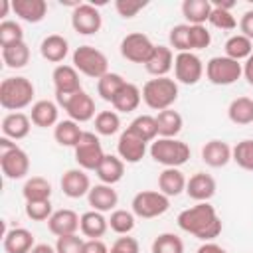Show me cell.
Returning a JSON list of instances; mask_svg holds the SVG:
<instances>
[{
    "mask_svg": "<svg viewBox=\"0 0 253 253\" xmlns=\"http://www.w3.org/2000/svg\"><path fill=\"white\" fill-rule=\"evenodd\" d=\"M26 215L32 221H45L51 217L53 210H51V202L49 200H38V202H26L24 206Z\"/></svg>",
    "mask_w": 253,
    "mask_h": 253,
    "instance_id": "obj_46",
    "label": "cell"
},
{
    "mask_svg": "<svg viewBox=\"0 0 253 253\" xmlns=\"http://www.w3.org/2000/svg\"><path fill=\"white\" fill-rule=\"evenodd\" d=\"M204 75V63L194 51H182L174 57V77L176 83L196 85Z\"/></svg>",
    "mask_w": 253,
    "mask_h": 253,
    "instance_id": "obj_12",
    "label": "cell"
},
{
    "mask_svg": "<svg viewBox=\"0 0 253 253\" xmlns=\"http://www.w3.org/2000/svg\"><path fill=\"white\" fill-rule=\"evenodd\" d=\"M126 128H130L136 136H140L144 142H152L158 136V126H156V117L150 115H138Z\"/></svg>",
    "mask_w": 253,
    "mask_h": 253,
    "instance_id": "obj_38",
    "label": "cell"
},
{
    "mask_svg": "<svg viewBox=\"0 0 253 253\" xmlns=\"http://www.w3.org/2000/svg\"><path fill=\"white\" fill-rule=\"evenodd\" d=\"M73 67L79 73L93 77V79H101L103 75L109 73L107 55L93 45H79L73 51Z\"/></svg>",
    "mask_w": 253,
    "mask_h": 253,
    "instance_id": "obj_6",
    "label": "cell"
},
{
    "mask_svg": "<svg viewBox=\"0 0 253 253\" xmlns=\"http://www.w3.org/2000/svg\"><path fill=\"white\" fill-rule=\"evenodd\" d=\"M126 81L123 79V75H119V73H113V71H109L107 75H103L101 79H97V93H99V97L103 99V101H113L115 99V95L119 93V89L125 85Z\"/></svg>",
    "mask_w": 253,
    "mask_h": 253,
    "instance_id": "obj_39",
    "label": "cell"
},
{
    "mask_svg": "<svg viewBox=\"0 0 253 253\" xmlns=\"http://www.w3.org/2000/svg\"><path fill=\"white\" fill-rule=\"evenodd\" d=\"M0 168L2 174L10 180L26 178L30 172V156L16 144L12 138H0Z\"/></svg>",
    "mask_w": 253,
    "mask_h": 253,
    "instance_id": "obj_5",
    "label": "cell"
},
{
    "mask_svg": "<svg viewBox=\"0 0 253 253\" xmlns=\"http://www.w3.org/2000/svg\"><path fill=\"white\" fill-rule=\"evenodd\" d=\"M40 53L51 63H61L69 53V42L59 34H49L40 43Z\"/></svg>",
    "mask_w": 253,
    "mask_h": 253,
    "instance_id": "obj_24",
    "label": "cell"
},
{
    "mask_svg": "<svg viewBox=\"0 0 253 253\" xmlns=\"http://www.w3.org/2000/svg\"><path fill=\"white\" fill-rule=\"evenodd\" d=\"M109 229V219L101 213V211H95V210H89L85 213H81V219H79V231L89 237V239H101Z\"/></svg>",
    "mask_w": 253,
    "mask_h": 253,
    "instance_id": "obj_26",
    "label": "cell"
},
{
    "mask_svg": "<svg viewBox=\"0 0 253 253\" xmlns=\"http://www.w3.org/2000/svg\"><path fill=\"white\" fill-rule=\"evenodd\" d=\"M57 105L63 107V111L69 115L71 121L75 123H87L95 115V101L87 91H77L73 95H55Z\"/></svg>",
    "mask_w": 253,
    "mask_h": 253,
    "instance_id": "obj_8",
    "label": "cell"
},
{
    "mask_svg": "<svg viewBox=\"0 0 253 253\" xmlns=\"http://www.w3.org/2000/svg\"><path fill=\"white\" fill-rule=\"evenodd\" d=\"M134 213L128 210H113L109 217V227L119 235H128L134 229Z\"/></svg>",
    "mask_w": 253,
    "mask_h": 253,
    "instance_id": "obj_40",
    "label": "cell"
},
{
    "mask_svg": "<svg viewBox=\"0 0 253 253\" xmlns=\"http://www.w3.org/2000/svg\"><path fill=\"white\" fill-rule=\"evenodd\" d=\"M30 253H57V251H55V247H51L47 243H38V245H34V249Z\"/></svg>",
    "mask_w": 253,
    "mask_h": 253,
    "instance_id": "obj_56",
    "label": "cell"
},
{
    "mask_svg": "<svg viewBox=\"0 0 253 253\" xmlns=\"http://www.w3.org/2000/svg\"><path fill=\"white\" fill-rule=\"evenodd\" d=\"M73 152H75V162L83 170H97L101 160L105 158L99 136L95 132H89V130H83V134H81L79 142L75 144Z\"/></svg>",
    "mask_w": 253,
    "mask_h": 253,
    "instance_id": "obj_10",
    "label": "cell"
},
{
    "mask_svg": "<svg viewBox=\"0 0 253 253\" xmlns=\"http://www.w3.org/2000/svg\"><path fill=\"white\" fill-rule=\"evenodd\" d=\"M231 160H233L239 168L253 172V138H245V140L237 142V144L233 146Z\"/></svg>",
    "mask_w": 253,
    "mask_h": 253,
    "instance_id": "obj_42",
    "label": "cell"
},
{
    "mask_svg": "<svg viewBox=\"0 0 253 253\" xmlns=\"http://www.w3.org/2000/svg\"><path fill=\"white\" fill-rule=\"evenodd\" d=\"M227 117L233 125H251L253 123V99L237 97L229 103Z\"/></svg>",
    "mask_w": 253,
    "mask_h": 253,
    "instance_id": "obj_34",
    "label": "cell"
},
{
    "mask_svg": "<svg viewBox=\"0 0 253 253\" xmlns=\"http://www.w3.org/2000/svg\"><path fill=\"white\" fill-rule=\"evenodd\" d=\"M154 43L150 42V38L142 32H132V34H126L121 42V55L132 63H146L148 57L152 55L154 51Z\"/></svg>",
    "mask_w": 253,
    "mask_h": 253,
    "instance_id": "obj_11",
    "label": "cell"
},
{
    "mask_svg": "<svg viewBox=\"0 0 253 253\" xmlns=\"http://www.w3.org/2000/svg\"><path fill=\"white\" fill-rule=\"evenodd\" d=\"M178 227L202 241H211L221 233V219L215 208L208 202H196V206L186 208L178 213Z\"/></svg>",
    "mask_w": 253,
    "mask_h": 253,
    "instance_id": "obj_1",
    "label": "cell"
},
{
    "mask_svg": "<svg viewBox=\"0 0 253 253\" xmlns=\"http://www.w3.org/2000/svg\"><path fill=\"white\" fill-rule=\"evenodd\" d=\"M57 115H59L57 105H55L53 101H49V99H40V101H36V103L32 105V111H30L32 123H34L36 126H40V128H47V126L57 125V123H59V121H57Z\"/></svg>",
    "mask_w": 253,
    "mask_h": 253,
    "instance_id": "obj_28",
    "label": "cell"
},
{
    "mask_svg": "<svg viewBox=\"0 0 253 253\" xmlns=\"http://www.w3.org/2000/svg\"><path fill=\"white\" fill-rule=\"evenodd\" d=\"M119 128H121V119H119L117 111H101V113H97V117H95L97 134L111 136V134L119 132Z\"/></svg>",
    "mask_w": 253,
    "mask_h": 253,
    "instance_id": "obj_41",
    "label": "cell"
},
{
    "mask_svg": "<svg viewBox=\"0 0 253 253\" xmlns=\"http://www.w3.org/2000/svg\"><path fill=\"white\" fill-rule=\"evenodd\" d=\"M196 253H227V251H225L221 245L213 243V241H204V243L198 247Z\"/></svg>",
    "mask_w": 253,
    "mask_h": 253,
    "instance_id": "obj_54",
    "label": "cell"
},
{
    "mask_svg": "<svg viewBox=\"0 0 253 253\" xmlns=\"http://www.w3.org/2000/svg\"><path fill=\"white\" fill-rule=\"evenodd\" d=\"M2 245L6 253H30L36 243H34L32 231H28L26 227H14L6 231Z\"/></svg>",
    "mask_w": 253,
    "mask_h": 253,
    "instance_id": "obj_27",
    "label": "cell"
},
{
    "mask_svg": "<svg viewBox=\"0 0 253 253\" xmlns=\"http://www.w3.org/2000/svg\"><path fill=\"white\" fill-rule=\"evenodd\" d=\"M176 99H178V83H176V79L154 77V79H148L144 83V87H142V101L154 111L172 109Z\"/></svg>",
    "mask_w": 253,
    "mask_h": 253,
    "instance_id": "obj_3",
    "label": "cell"
},
{
    "mask_svg": "<svg viewBox=\"0 0 253 253\" xmlns=\"http://www.w3.org/2000/svg\"><path fill=\"white\" fill-rule=\"evenodd\" d=\"M2 61L6 63V67L10 69H22L28 65L30 61V47L26 42L20 43H12L2 47Z\"/></svg>",
    "mask_w": 253,
    "mask_h": 253,
    "instance_id": "obj_35",
    "label": "cell"
},
{
    "mask_svg": "<svg viewBox=\"0 0 253 253\" xmlns=\"http://www.w3.org/2000/svg\"><path fill=\"white\" fill-rule=\"evenodd\" d=\"M144 6H146V2H136V0H117L115 2V8H117L119 16H123V18H134Z\"/></svg>",
    "mask_w": 253,
    "mask_h": 253,
    "instance_id": "obj_50",
    "label": "cell"
},
{
    "mask_svg": "<svg viewBox=\"0 0 253 253\" xmlns=\"http://www.w3.org/2000/svg\"><path fill=\"white\" fill-rule=\"evenodd\" d=\"M211 8L213 6L210 0H184L182 2V14L192 26H204L210 20Z\"/></svg>",
    "mask_w": 253,
    "mask_h": 253,
    "instance_id": "obj_32",
    "label": "cell"
},
{
    "mask_svg": "<svg viewBox=\"0 0 253 253\" xmlns=\"http://www.w3.org/2000/svg\"><path fill=\"white\" fill-rule=\"evenodd\" d=\"M83 253H109V247L103 239H85Z\"/></svg>",
    "mask_w": 253,
    "mask_h": 253,
    "instance_id": "obj_53",
    "label": "cell"
},
{
    "mask_svg": "<svg viewBox=\"0 0 253 253\" xmlns=\"http://www.w3.org/2000/svg\"><path fill=\"white\" fill-rule=\"evenodd\" d=\"M71 26L81 36H93L101 30L103 18L93 4H79L71 12Z\"/></svg>",
    "mask_w": 253,
    "mask_h": 253,
    "instance_id": "obj_13",
    "label": "cell"
},
{
    "mask_svg": "<svg viewBox=\"0 0 253 253\" xmlns=\"http://www.w3.org/2000/svg\"><path fill=\"white\" fill-rule=\"evenodd\" d=\"M132 213L142 219H152L168 211L170 208V198L164 196L162 192L154 190H142L132 198Z\"/></svg>",
    "mask_w": 253,
    "mask_h": 253,
    "instance_id": "obj_9",
    "label": "cell"
},
{
    "mask_svg": "<svg viewBox=\"0 0 253 253\" xmlns=\"http://www.w3.org/2000/svg\"><path fill=\"white\" fill-rule=\"evenodd\" d=\"M22 196L26 202L49 200L51 198V184L43 176H32L26 180V184L22 188Z\"/></svg>",
    "mask_w": 253,
    "mask_h": 253,
    "instance_id": "obj_36",
    "label": "cell"
},
{
    "mask_svg": "<svg viewBox=\"0 0 253 253\" xmlns=\"http://www.w3.org/2000/svg\"><path fill=\"white\" fill-rule=\"evenodd\" d=\"M83 245H85V239L79 237L77 233L63 235V237H57L55 251L57 253H83Z\"/></svg>",
    "mask_w": 253,
    "mask_h": 253,
    "instance_id": "obj_48",
    "label": "cell"
},
{
    "mask_svg": "<svg viewBox=\"0 0 253 253\" xmlns=\"http://www.w3.org/2000/svg\"><path fill=\"white\" fill-rule=\"evenodd\" d=\"M174 67V53L168 45H156L148 61L144 63V69L154 77H168V71Z\"/></svg>",
    "mask_w": 253,
    "mask_h": 253,
    "instance_id": "obj_20",
    "label": "cell"
},
{
    "mask_svg": "<svg viewBox=\"0 0 253 253\" xmlns=\"http://www.w3.org/2000/svg\"><path fill=\"white\" fill-rule=\"evenodd\" d=\"M225 55L235 59V61H241V59H247L251 53H253V42L249 38H245L243 34H235L231 36L227 42H225Z\"/></svg>",
    "mask_w": 253,
    "mask_h": 253,
    "instance_id": "obj_37",
    "label": "cell"
},
{
    "mask_svg": "<svg viewBox=\"0 0 253 253\" xmlns=\"http://www.w3.org/2000/svg\"><path fill=\"white\" fill-rule=\"evenodd\" d=\"M182 115L174 109H164L158 111L156 115V126H158V136L162 138H176L178 132L182 130Z\"/></svg>",
    "mask_w": 253,
    "mask_h": 253,
    "instance_id": "obj_31",
    "label": "cell"
},
{
    "mask_svg": "<svg viewBox=\"0 0 253 253\" xmlns=\"http://www.w3.org/2000/svg\"><path fill=\"white\" fill-rule=\"evenodd\" d=\"M59 184H61V192L67 198H71V200L83 198L91 190V180H89V176L85 174L83 168H71V170H67L61 176V182Z\"/></svg>",
    "mask_w": 253,
    "mask_h": 253,
    "instance_id": "obj_16",
    "label": "cell"
},
{
    "mask_svg": "<svg viewBox=\"0 0 253 253\" xmlns=\"http://www.w3.org/2000/svg\"><path fill=\"white\" fill-rule=\"evenodd\" d=\"M146 144L140 136H136L130 128H125L119 136V142H117V152L121 156L123 162H128V164H136L144 158L146 154Z\"/></svg>",
    "mask_w": 253,
    "mask_h": 253,
    "instance_id": "obj_14",
    "label": "cell"
},
{
    "mask_svg": "<svg viewBox=\"0 0 253 253\" xmlns=\"http://www.w3.org/2000/svg\"><path fill=\"white\" fill-rule=\"evenodd\" d=\"M24 42V30L18 22L14 20H4L0 22V45H12V43H20Z\"/></svg>",
    "mask_w": 253,
    "mask_h": 253,
    "instance_id": "obj_44",
    "label": "cell"
},
{
    "mask_svg": "<svg viewBox=\"0 0 253 253\" xmlns=\"http://www.w3.org/2000/svg\"><path fill=\"white\" fill-rule=\"evenodd\" d=\"M36 95L34 83L28 77H6L0 83V105L6 111L18 113L22 109H26L28 105H32Z\"/></svg>",
    "mask_w": 253,
    "mask_h": 253,
    "instance_id": "obj_2",
    "label": "cell"
},
{
    "mask_svg": "<svg viewBox=\"0 0 253 253\" xmlns=\"http://www.w3.org/2000/svg\"><path fill=\"white\" fill-rule=\"evenodd\" d=\"M140 101H142V91L134 83H128L126 81L119 89V93L115 95V99L111 101V105L119 113H130V111H136V107L140 105Z\"/></svg>",
    "mask_w": 253,
    "mask_h": 253,
    "instance_id": "obj_30",
    "label": "cell"
},
{
    "mask_svg": "<svg viewBox=\"0 0 253 253\" xmlns=\"http://www.w3.org/2000/svg\"><path fill=\"white\" fill-rule=\"evenodd\" d=\"M211 43V34L206 26H192L190 24V49H206Z\"/></svg>",
    "mask_w": 253,
    "mask_h": 253,
    "instance_id": "obj_49",
    "label": "cell"
},
{
    "mask_svg": "<svg viewBox=\"0 0 253 253\" xmlns=\"http://www.w3.org/2000/svg\"><path fill=\"white\" fill-rule=\"evenodd\" d=\"M97 172V178L101 180V184H117L123 180L125 176V162L121 160V156H115V154H105V158L101 160L99 168L95 170Z\"/></svg>",
    "mask_w": 253,
    "mask_h": 253,
    "instance_id": "obj_29",
    "label": "cell"
},
{
    "mask_svg": "<svg viewBox=\"0 0 253 253\" xmlns=\"http://www.w3.org/2000/svg\"><path fill=\"white\" fill-rule=\"evenodd\" d=\"M81 134H83V130H81L79 123H75V121H71V119L59 121V123L55 125V128H53V138H55V142L61 144V146H71V148H75V144L79 142Z\"/></svg>",
    "mask_w": 253,
    "mask_h": 253,
    "instance_id": "obj_33",
    "label": "cell"
},
{
    "mask_svg": "<svg viewBox=\"0 0 253 253\" xmlns=\"http://www.w3.org/2000/svg\"><path fill=\"white\" fill-rule=\"evenodd\" d=\"M186 184L188 180L180 168H164L158 174V192H162L168 198L180 196L182 192H186Z\"/></svg>",
    "mask_w": 253,
    "mask_h": 253,
    "instance_id": "obj_25",
    "label": "cell"
},
{
    "mask_svg": "<svg viewBox=\"0 0 253 253\" xmlns=\"http://www.w3.org/2000/svg\"><path fill=\"white\" fill-rule=\"evenodd\" d=\"M79 219L81 215H77L73 210H57L51 213V217L47 219V229L55 235V237H63V235H73L79 229Z\"/></svg>",
    "mask_w": 253,
    "mask_h": 253,
    "instance_id": "obj_17",
    "label": "cell"
},
{
    "mask_svg": "<svg viewBox=\"0 0 253 253\" xmlns=\"http://www.w3.org/2000/svg\"><path fill=\"white\" fill-rule=\"evenodd\" d=\"M231 154H233V148L227 142L217 138L206 142L202 148V160L211 168H223L231 160Z\"/></svg>",
    "mask_w": 253,
    "mask_h": 253,
    "instance_id": "obj_22",
    "label": "cell"
},
{
    "mask_svg": "<svg viewBox=\"0 0 253 253\" xmlns=\"http://www.w3.org/2000/svg\"><path fill=\"white\" fill-rule=\"evenodd\" d=\"M208 22L213 28H219V30H233L237 26V20L231 14V10H225V8H219V6H213L211 8V14H210V20Z\"/></svg>",
    "mask_w": 253,
    "mask_h": 253,
    "instance_id": "obj_47",
    "label": "cell"
},
{
    "mask_svg": "<svg viewBox=\"0 0 253 253\" xmlns=\"http://www.w3.org/2000/svg\"><path fill=\"white\" fill-rule=\"evenodd\" d=\"M152 253H184V241L176 233H160L152 241Z\"/></svg>",
    "mask_w": 253,
    "mask_h": 253,
    "instance_id": "obj_43",
    "label": "cell"
},
{
    "mask_svg": "<svg viewBox=\"0 0 253 253\" xmlns=\"http://www.w3.org/2000/svg\"><path fill=\"white\" fill-rule=\"evenodd\" d=\"M243 77L247 79V83L249 85H253V53L245 59V63H243Z\"/></svg>",
    "mask_w": 253,
    "mask_h": 253,
    "instance_id": "obj_55",
    "label": "cell"
},
{
    "mask_svg": "<svg viewBox=\"0 0 253 253\" xmlns=\"http://www.w3.org/2000/svg\"><path fill=\"white\" fill-rule=\"evenodd\" d=\"M243 75L241 61H235L227 55H215L206 63V77L213 85H231Z\"/></svg>",
    "mask_w": 253,
    "mask_h": 253,
    "instance_id": "obj_7",
    "label": "cell"
},
{
    "mask_svg": "<svg viewBox=\"0 0 253 253\" xmlns=\"http://www.w3.org/2000/svg\"><path fill=\"white\" fill-rule=\"evenodd\" d=\"M87 202L95 211L105 213V211L115 210V206L119 204V194L109 184H95V186H91V190L87 194Z\"/></svg>",
    "mask_w": 253,
    "mask_h": 253,
    "instance_id": "obj_19",
    "label": "cell"
},
{
    "mask_svg": "<svg viewBox=\"0 0 253 253\" xmlns=\"http://www.w3.org/2000/svg\"><path fill=\"white\" fill-rule=\"evenodd\" d=\"M138 251H140L138 241H136L134 237H130V235L119 237V239L111 245V249H109V253H138Z\"/></svg>",
    "mask_w": 253,
    "mask_h": 253,
    "instance_id": "obj_51",
    "label": "cell"
},
{
    "mask_svg": "<svg viewBox=\"0 0 253 253\" xmlns=\"http://www.w3.org/2000/svg\"><path fill=\"white\" fill-rule=\"evenodd\" d=\"M51 79H53L55 95H73V93L81 91L79 71L73 65H67V63L55 65V69L51 73Z\"/></svg>",
    "mask_w": 253,
    "mask_h": 253,
    "instance_id": "obj_15",
    "label": "cell"
},
{
    "mask_svg": "<svg viewBox=\"0 0 253 253\" xmlns=\"http://www.w3.org/2000/svg\"><path fill=\"white\" fill-rule=\"evenodd\" d=\"M32 128V119L26 113H8L2 119V136L12 138V140H22L30 134Z\"/></svg>",
    "mask_w": 253,
    "mask_h": 253,
    "instance_id": "obj_21",
    "label": "cell"
},
{
    "mask_svg": "<svg viewBox=\"0 0 253 253\" xmlns=\"http://www.w3.org/2000/svg\"><path fill=\"white\" fill-rule=\"evenodd\" d=\"M239 30H241V34H243L245 38H249V40L253 42V10H247V12L241 16V20H239Z\"/></svg>",
    "mask_w": 253,
    "mask_h": 253,
    "instance_id": "obj_52",
    "label": "cell"
},
{
    "mask_svg": "<svg viewBox=\"0 0 253 253\" xmlns=\"http://www.w3.org/2000/svg\"><path fill=\"white\" fill-rule=\"evenodd\" d=\"M170 45L182 53V51H192L190 49V24H178L170 30Z\"/></svg>",
    "mask_w": 253,
    "mask_h": 253,
    "instance_id": "obj_45",
    "label": "cell"
},
{
    "mask_svg": "<svg viewBox=\"0 0 253 253\" xmlns=\"http://www.w3.org/2000/svg\"><path fill=\"white\" fill-rule=\"evenodd\" d=\"M12 10L20 20L28 24H38L47 14V2L45 0H14Z\"/></svg>",
    "mask_w": 253,
    "mask_h": 253,
    "instance_id": "obj_23",
    "label": "cell"
},
{
    "mask_svg": "<svg viewBox=\"0 0 253 253\" xmlns=\"http://www.w3.org/2000/svg\"><path fill=\"white\" fill-rule=\"evenodd\" d=\"M150 156L154 162L162 164L164 168H180L190 160V146L178 138H162L158 136L156 140L150 142L148 148Z\"/></svg>",
    "mask_w": 253,
    "mask_h": 253,
    "instance_id": "obj_4",
    "label": "cell"
},
{
    "mask_svg": "<svg viewBox=\"0 0 253 253\" xmlns=\"http://www.w3.org/2000/svg\"><path fill=\"white\" fill-rule=\"evenodd\" d=\"M215 188L217 186H215V180L211 174L196 172L194 176H190V180L186 184V194L194 202H208L210 198H213Z\"/></svg>",
    "mask_w": 253,
    "mask_h": 253,
    "instance_id": "obj_18",
    "label": "cell"
}]
</instances>
